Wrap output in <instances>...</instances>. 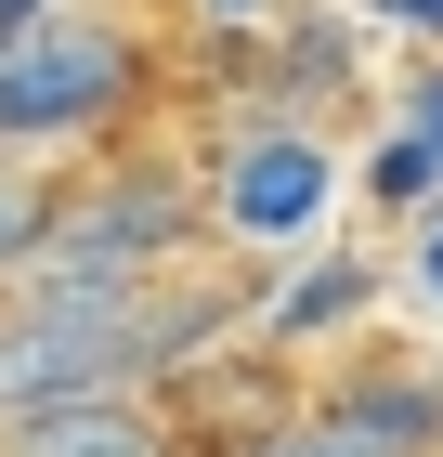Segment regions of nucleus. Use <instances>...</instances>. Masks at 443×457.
I'll return each instance as SVG.
<instances>
[{
    "mask_svg": "<svg viewBox=\"0 0 443 457\" xmlns=\"http://www.w3.org/2000/svg\"><path fill=\"white\" fill-rule=\"evenodd\" d=\"M391 13H417V27H443V0H391Z\"/></svg>",
    "mask_w": 443,
    "mask_h": 457,
    "instance_id": "nucleus-13",
    "label": "nucleus"
},
{
    "mask_svg": "<svg viewBox=\"0 0 443 457\" xmlns=\"http://www.w3.org/2000/svg\"><path fill=\"white\" fill-rule=\"evenodd\" d=\"M27 27H53V0H0V39H27Z\"/></svg>",
    "mask_w": 443,
    "mask_h": 457,
    "instance_id": "nucleus-12",
    "label": "nucleus"
},
{
    "mask_svg": "<svg viewBox=\"0 0 443 457\" xmlns=\"http://www.w3.org/2000/svg\"><path fill=\"white\" fill-rule=\"evenodd\" d=\"M326 196H340V170H326V144H313V131H248L235 157H222V222H235V236H261V248L313 236V222H326Z\"/></svg>",
    "mask_w": 443,
    "mask_h": 457,
    "instance_id": "nucleus-3",
    "label": "nucleus"
},
{
    "mask_svg": "<svg viewBox=\"0 0 443 457\" xmlns=\"http://www.w3.org/2000/svg\"><path fill=\"white\" fill-rule=\"evenodd\" d=\"M183 431L144 405V392H66V405H27L0 419V457H170Z\"/></svg>",
    "mask_w": 443,
    "mask_h": 457,
    "instance_id": "nucleus-4",
    "label": "nucleus"
},
{
    "mask_svg": "<svg viewBox=\"0 0 443 457\" xmlns=\"http://www.w3.org/2000/svg\"><path fill=\"white\" fill-rule=\"evenodd\" d=\"M405 144H431V170H443V66L417 79V118H405Z\"/></svg>",
    "mask_w": 443,
    "mask_h": 457,
    "instance_id": "nucleus-11",
    "label": "nucleus"
},
{
    "mask_svg": "<svg viewBox=\"0 0 443 457\" xmlns=\"http://www.w3.org/2000/svg\"><path fill=\"white\" fill-rule=\"evenodd\" d=\"M196 222H209L196 183H170V170H118L104 196H78V210L53 222V248H39L27 287H157V262H170Z\"/></svg>",
    "mask_w": 443,
    "mask_h": 457,
    "instance_id": "nucleus-1",
    "label": "nucleus"
},
{
    "mask_svg": "<svg viewBox=\"0 0 443 457\" xmlns=\"http://www.w3.org/2000/svg\"><path fill=\"white\" fill-rule=\"evenodd\" d=\"M53 222H66V196H53L39 170H13V157H0V275H13V287L39 275V248H53Z\"/></svg>",
    "mask_w": 443,
    "mask_h": 457,
    "instance_id": "nucleus-7",
    "label": "nucleus"
},
{
    "mask_svg": "<svg viewBox=\"0 0 443 457\" xmlns=\"http://www.w3.org/2000/svg\"><path fill=\"white\" fill-rule=\"evenodd\" d=\"M209 13H261V0H209Z\"/></svg>",
    "mask_w": 443,
    "mask_h": 457,
    "instance_id": "nucleus-15",
    "label": "nucleus"
},
{
    "mask_svg": "<svg viewBox=\"0 0 443 457\" xmlns=\"http://www.w3.org/2000/svg\"><path fill=\"white\" fill-rule=\"evenodd\" d=\"M287 419H300V405H287V379H274V366H248V353H222V379H209V366H183V419H170V431H209L222 457H248L261 431H287Z\"/></svg>",
    "mask_w": 443,
    "mask_h": 457,
    "instance_id": "nucleus-5",
    "label": "nucleus"
},
{
    "mask_svg": "<svg viewBox=\"0 0 443 457\" xmlns=\"http://www.w3.org/2000/svg\"><path fill=\"white\" fill-rule=\"evenodd\" d=\"M118 92H131V39H118V27H92V13H53V27L0 39V144L92 131Z\"/></svg>",
    "mask_w": 443,
    "mask_h": 457,
    "instance_id": "nucleus-2",
    "label": "nucleus"
},
{
    "mask_svg": "<svg viewBox=\"0 0 443 457\" xmlns=\"http://www.w3.org/2000/svg\"><path fill=\"white\" fill-rule=\"evenodd\" d=\"M417 275H431V287H443V236H431V248H417Z\"/></svg>",
    "mask_w": 443,
    "mask_h": 457,
    "instance_id": "nucleus-14",
    "label": "nucleus"
},
{
    "mask_svg": "<svg viewBox=\"0 0 443 457\" xmlns=\"http://www.w3.org/2000/svg\"><path fill=\"white\" fill-rule=\"evenodd\" d=\"M365 301H378V275H365V262H326V275H300L287 301H274V327H352Z\"/></svg>",
    "mask_w": 443,
    "mask_h": 457,
    "instance_id": "nucleus-8",
    "label": "nucleus"
},
{
    "mask_svg": "<svg viewBox=\"0 0 443 457\" xmlns=\"http://www.w3.org/2000/svg\"><path fill=\"white\" fill-rule=\"evenodd\" d=\"M326 419L378 431L391 457H431V445H443V379H417V366H365V379L326 392Z\"/></svg>",
    "mask_w": 443,
    "mask_h": 457,
    "instance_id": "nucleus-6",
    "label": "nucleus"
},
{
    "mask_svg": "<svg viewBox=\"0 0 443 457\" xmlns=\"http://www.w3.org/2000/svg\"><path fill=\"white\" fill-rule=\"evenodd\" d=\"M378 183H391V196H431L443 170H431V144H391V157H378Z\"/></svg>",
    "mask_w": 443,
    "mask_h": 457,
    "instance_id": "nucleus-10",
    "label": "nucleus"
},
{
    "mask_svg": "<svg viewBox=\"0 0 443 457\" xmlns=\"http://www.w3.org/2000/svg\"><path fill=\"white\" fill-rule=\"evenodd\" d=\"M248 457H391V445H378V431H352V419H326V405H300V419L261 431Z\"/></svg>",
    "mask_w": 443,
    "mask_h": 457,
    "instance_id": "nucleus-9",
    "label": "nucleus"
}]
</instances>
